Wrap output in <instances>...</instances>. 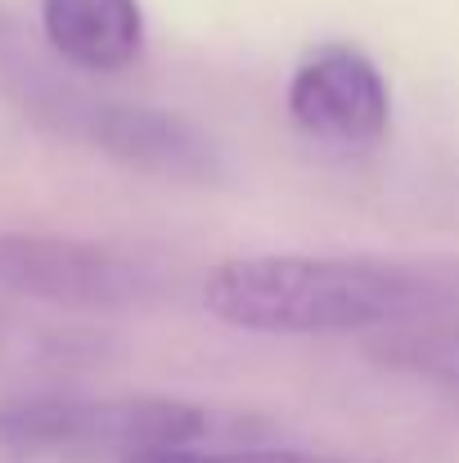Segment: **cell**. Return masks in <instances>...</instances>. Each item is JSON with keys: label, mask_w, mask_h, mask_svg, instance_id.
I'll use <instances>...</instances> for the list:
<instances>
[{"label": "cell", "mask_w": 459, "mask_h": 463, "mask_svg": "<svg viewBox=\"0 0 459 463\" xmlns=\"http://www.w3.org/2000/svg\"><path fill=\"white\" fill-rule=\"evenodd\" d=\"M203 310L266 337L378 333L459 315V257H230L207 270Z\"/></svg>", "instance_id": "obj_1"}, {"label": "cell", "mask_w": 459, "mask_h": 463, "mask_svg": "<svg viewBox=\"0 0 459 463\" xmlns=\"http://www.w3.org/2000/svg\"><path fill=\"white\" fill-rule=\"evenodd\" d=\"M5 428L23 455L59 459H140L158 450L198 446L212 432V414L171 396H63L32 401L5 414Z\"/></svg>", "instance_id": "obj_2"}, {"label": "cell", "mask_w": 459, "mask_h": 463, "mask_svg": "<svg viewBox=\"0 0 459 463\" xmlns=\"http://www.w3.org/2000/svg\"><path fill=\"white\" fill-rule=\"evenodd\" d=\"M0 288L68 310H136L158 298V275L127 252L68 234H0Z\"/></svg>", "instance_id": "obj_3"}, {"label": "cell", "mask_w": 459, "mask_h": 463, "mask_svg": "<svg viewBox=\"0 0 459 463\" xmlns=\"http://www.w3.org/2000/svg\"><path fill=\"white\" fill-rule=\"evenodd\" d=\"M284 109L306 140L360 154L387 140L392 131V95L378 63L347 41H329L302 54L289 77Z\"/></svg>", "instance_id": "obj_4"}, {"label": "cell", "mask_w": 459, "mask_h": 463, "mask_svg": "<svg viewBox=\"0 0 459 463\" xmlns=\"http://www.w3.org/2000/svg\"><path fill=\"white\" fill-rule=\"evenodd\" d=\"M86 136L131 171L176 184H221L230 175L225 149L207 127L185 113L149 104H95L86 109Z\"/></svg>", "instance_id": "obj_5"}, {"label": "cell", "mask_w": 459, "mask_h": 463, "mask_svg": "<svg viewBox=\"0 0 459 463\" xmlns=\"http://www.w3.org/2000/svg\"><path fill=\"white\" fill-rule=\"evenodd\" d=\"M50 50L81 72H122L145 54L140 0H41Z\"/></svg>", "instance_id": "obj_6"}, {"label": "cell", "mask_w": 459, "mask_h": 463, "mask_svg": "<svg viewBox=\"0 0 459 463\" xmlns=\"http://www.w3.org/2000/svg\"><path fill=\"white\" fill-rule=\"evenodd\" d=\"M365 351L378 369L415 378L459 405V315L378 328Z\"/></svg>", "instance_id": "obj_7"}, {"label": "cell", "mask_w": 459, "mask_h": 463, "mask_svg": "<svg viewBox=\"0 0 459 463\" xmlns=\"http://www.w3.org/2000/svg\"><path fill=\"white\" fill-rule=\"evenodd\" d=\"M127 463H356V459H338V455H315V450H257V446H244V450H194V446H180V450H158V455H140V459Z\"/></svg>", "instance_id": "obj_8"}, {"label": "cell", "mask_w": 459, "mask_h": 463, "mask_svg": "<svg viewBox=\"0 0 459 463\" xmlns=\"http://www.w3.org/2000/svg\"><path fill=\"white\" fill-rule=\"evenodd\" d=\"M9 455H23V450L14 446V437H9V428H5V414H0V463L9 459Z\"/></svg>", "instance_id": "obj_9"}]
</instances>
